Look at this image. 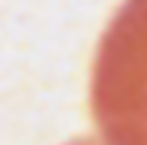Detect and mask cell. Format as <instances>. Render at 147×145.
<instances>
[{"instance_id": "obj_1", "label": "cell", "mask_w": 147, "mask_h": 145, "mask_svg": "<svg viewBox=\"0 0 147 145\" xmlns=\"http://www.w3.org/2000/svg\"><path fill=\"white\" fill-rule=\"evenodd\" d=\"M89 103L105 145H147V0H126L110 19Z\"/></svg>"}, {"instance_id": "obj_2", "label": "cell", "mask_w": 147, "mask_h": 145, "mask_svg": "<svg viewBox=\"0 0 147 145\" xmlns=\"http://www.w3.org/2000/svg\"><path fill=\"white\" fill-rule=\"evenodd\" d=\"M68 145H102V142L92 140V137H84V140H74V142H68Z\"/></svg>"}]
</instances>
